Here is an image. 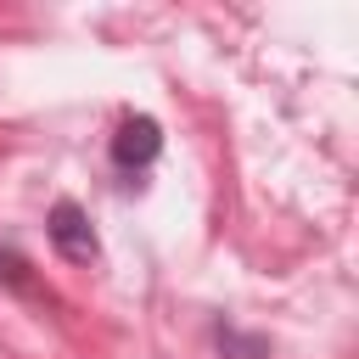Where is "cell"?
I'll return each instance as SVG.
<instances>
[{"label": "cell", "mask_w": 359, "mask_h": 359, "mask_svg": "<svg viewBox=\"0 0 359 359\" xmlns=\"http://www.w3.org/2000/svg\"><path fill=\"white\" fill-rule=\"evenodd\" d=\"M50 241H56V252L73 258V264H90V258L101 252V241H95V230H90V219H84L79 202H56V208H50Z\"/></svg>", "instance_id": "obj_1"}, {"label": "cell", "mask_w": 359, "mask_h": 359, "mask_svg": "<svg viewBox=\"0 0 359 359\" xmlns=\"http://www.w3.org/2000/svg\"><path fill=\"white\" fill-rule=\"evenodd\" d=\"M157 151H163V129L151 118H123L118 123V135H112V163L118 168H146Z\"/></svg>", "instance_id": "obj_2"}, {"label": "cell", "mask_w": 359, "mask_h": 359, "mask_svg": "<svg viewBox=\"0 0 359 359\" xmlns=\"http://www.w3.org/2000/svg\"><path fill=\"white\" fill-rule=\"evenodd\" d=\"M213 342L224 348V359H269V342H264V337H241L236 325H219Z\"/></svg>", "instance_id": "obj_3"}, {"label": "cell", "mask_w": 359, "mask_h": 359, "mask_svg": "<svg viewBox=\"0 0 359 359\" xmlns=\"http://www.w3.org/2000/svg\"><path fill=\"white\" fill-rule=\"evenodd\" d=\"M0 280H6V286H22V292H28V264H22V258H17L11 247H0Z\"/></svg>", "instance_id": "obj_4"}]
</instances>
